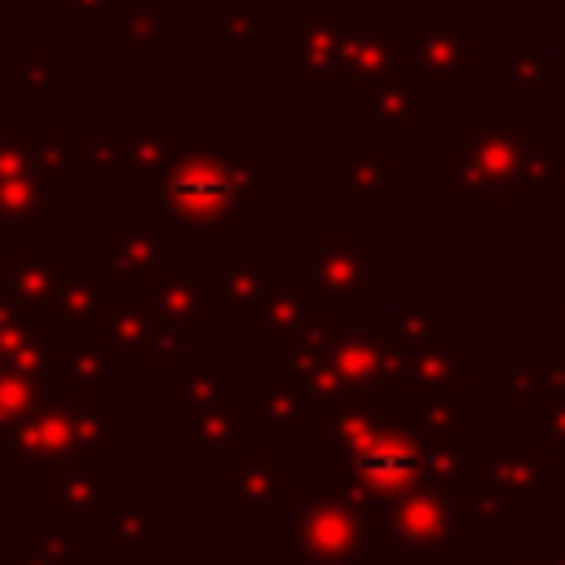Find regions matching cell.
Returning a JSON list of instances; mask_svg holds the SVG:
<instances>
[{"label": "cell", "mask_w": 565, "mask_h": 565, "mask_svg": "<svg viewBox=\"0 0 565 565\" xmlns=\"http://www.w3.org/2000/svg\"><path fill=\"white\" fill-rule=\"evenodd\" d=\"M154 203L181 225L243 221L247 207L265 203L260 154H181L154 181Z\"/></svg>", "instance_id": "1"}, {"label": "cell", "mask_w": 565, "mask_h": 565, "mask_svg": "<svg viewBox=\"0 0 565 565\" xmlns=\"http://www.w3.org/2000/svg\"><path fill=\"white\" fill-rule=\"evenodd\" d=\"M424 472H428V450L419 446L415 433H406L397 424H371L362 437L340 446V455L331 459V477H340L344 503L402 499V494L419 490Z\"/></svg>", "instance_id": "2"}, {"label": "cell", "mask_w": 565, "mask_h": 565, "mask_svg": "<svg viewBox=\"0 0 565 565\" xmlns=\"http://www.w3.org/2000/svg\"><path fill=\"white\" fill-rule=\"evenodd\" d=\"M296 565H344L358 556L362 521L344 499H309L291 525Z\"/></svg>", "instance_id": "3"}, {"label": "cell", "mask_w": 565, "mask_h": 565, "mask_svg": "<svg viewBox=\"0 0 565 565\" xmlns=\"http://www.w3.org/2000/svg\"><path fill=\"white\" fill-rule=\"evenodd\" d=\"M380 530L397 543V547H463V525L455 512V499L446 490H411L397 499L393 512L380 516Z\"/></svg>", "instance_id": "4"}, {"label": "cell", "mask_w": 565, "mask_h": 565, "mask_svg": "<svg viewBox=\"0 0 565 565\" xmlns=\"http://www.w3.org/2000/svg\"><path fill=\"white\" fill-rule=\"evenodd\" d=\"M66 252H26L22 265H9V305L18 313H31L40 305H53L57 296V278H62Z\"/></svg>", "instance_id": "5"}, {"label": "cell", "mask_w": 565, "mask_h": 565, "mask_svg": "<svg viewBox=\"0 0 565 565\" xmlns=\"http://www.w3.org/2000/svg\"><path fill=\"white\" fill-rule=\"evenodd\" d=\"M49 503H53L62 525L79 530L84 521H93V512H102V486L88 468H62L49 481Z\"/></svg>", "instance_id": "6"}, {"label": "cell", "mask_w": 565, "mask_h": 565, "mask_svg": "<svg viewBox=\"0 0 565 565\" xmlns=\"http://www.w3.org/2000/svg\"><path fill=\"white\" fill-rule=\"evenodd\" d=\"M159 340H163V331L154 327L150 313H141V309L110 313V344L119 349V358L137 362V349H146V362H150V358H159Z\"/></svg>", "instance_id": "7"}, {"label": "cell", "mask_w": 565, "mask_h": 565, "mask_svg": "<svg viewBox=\"0 0 565 565\" xmlns=\"http://www.w3.org/2000/svg\"><path fill=\"white\" fill-rule=\"evenodd\" d=\"M110 260H115V269H154L163 260L159 234L146 230V216H132L128 230H119L110 238Z\"/></svg>", "instance_id": "8"}, {"label": "cell", "mask_w": 565, "mask_h": 565, "mask_svg": "<svg viewBox=\"0 0 565 565\" xmlns=\"http://www.w3.org/2000/svg\"><path fill=\"white\" fill-rule=\"evenodd\" d=\"M371 115L393 124V128L397 124H419L424 119V88H419V79L402 97V93H393V75H380L375 79V97H371Z\"/></svg>", "instance_id": "9"}, {"label": "cell", "mask_w": 565, "mask_h": 565, "mask_svg": "<svg viewBox=\"0 0 565 565\" xmlns=\"http://www.w3.org/2000/svg\"><path fill=\"white\" fill-rule=\"evenodd\" d=\"M53 371H57V380H62L66 388H88V380H93V384H102L106 358H102V353L79 335V340H71V344H62V349H57Z\"/></svg>", "instance_id": "10"}, {"label": "cell", "mask_w": 565, "mask_h": 565, "mask_svg": "<svg viewBox=\"0 0 565 565\" xmlns=\"http://www.w3.org/2000/svg\"><path fill=\"white\" fill-rule=\"evenodd\" d=\"M221 278H234V287L216 291V305H252L260 291H265V256L260 252H234V265L221 274Z\"/></svg>", "instance_id": "11"}, {"label": "cell", "mask_w": 565, "mask_h": 565, "mask_svg": "<svg viewBox=\"0 0 565 565\" xmlns=\"http://www.w3.org/2000/svg\"><path fill=\"white\" fill-rule=\"evenodd\" d=\"M40 397V380L35 371H18V366H0V428L18 424Z\"/></svg>", "instance_id": "12"}, {"label": "cell", "mask_w": 565, "mask_h": 565, "mask_svg": "<svg viewBox=\"0 0 565 565\" xmlns=\"http://www.w3.org/2000/svg\"><path fill=\"white\" fill-rule=\"evenodd\" d=\"M534 437H543V446H565V393L539 402Z\"/></svg>", "instance_id": "13"}, {"label": "cell", "mask_w": 565, "mask_h": 565, "mask_svg": "<svg viewBox=\"0 0 565 565\" xmlns=\"http://www.w3.org/2000/svg\"><path fill=\"white\" fill-rule=\"evenodd\" d=\"M9 274V247H4V238H0V278Z\"/></svg>", "instance_id": "14"}, {"label": "cell", "mask_w": 565, "mask_h": 565, "mask_svg": "<svg viewBox=\"0 0 565 565\" xmlns=\"http://www.w3.org/2000/svg\"><path fill=\"white\" fill-rule=\"evenodd\" d=\"M516 565H543V561H539V556H525V561H516Z\"/></svg>", "instance_id": "15"}]
</instances>
